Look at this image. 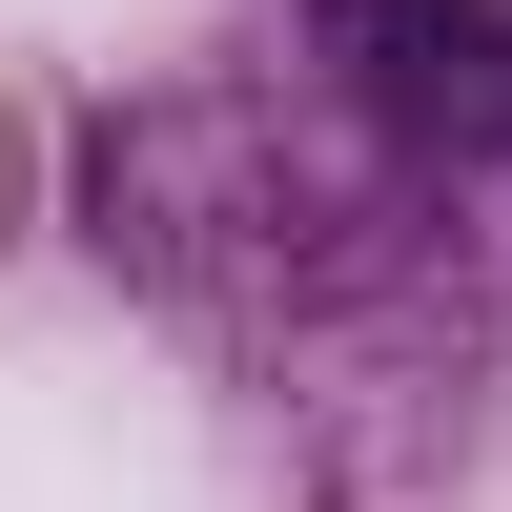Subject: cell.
I'll return each instance as SVG.
<instances>
[{
	"label": "cell",
	"instance_id": "cell-1",
	"mask_svg": "<svg viewBox=\"0 0 512 512\" xmlns=\"http://www.w3.org/2000/svg\"><path fill=\"white\" fill-rule=\"evenodd\" d=\"M21 205H41V123H21V82H0V246H21Z\"/></svg>",
	"mask_w": 512,
	"mask_h": 512
},
{
	"label": "cell",
	"instance_id": "cell-2",
	"mask_svg": "<svg viewBox=\"0 0 512 512\" xmlns=\"http://www.w3.org/2000/svg\"><path fill=\"white\" fill-rule=\"evenodd\" d=\"M472 21H512V0H472Z\"/></svg>",
	"mask_w": 512,
	"mask_h": 512
}]
</instances>
